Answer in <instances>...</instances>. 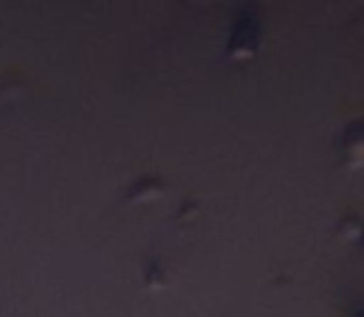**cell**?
I'll use <instances>...</instances> for the list:
<instances>
[{"label":"cell","instance_id":"6da1fadb","mask_svg":"<svg viewBox=\"0 0 364 317\" xmlns=\"http://www.w3.org/2000/svg\"><path fill=\"white\" fill-rule=\"evenodd\" d=\"M260 43H263V23L255 10H243L230 28L228 43H225V58L230 63H250L258 58Z\"/></svg>","mask_w":364,"mask_h":317},{"label":"cell","instance_id":"7a4b0ae2","mask_svg":"<svg viewBox=\"0 0 364 317\" xmlns=\"http://www.w3.org/2000/svg\"><path fill=\"white\" fill-rule=\"evenodd\" d=\"M340 154L347 168L364 166V122H355L345 129L340 141Z\"/></svg>","mask_w":364,"mask_h":317},{"label":"cell","instance_id":"3957f363","mask_svg":"<svg viewBox=\"0 0 364 317\" xmlns=\"http://www.w3.org/2000/svg\"><path fill=\"white\" fill-rule=\"evenodd\" d=\"M166 196V183L159 176H141L127 191V206H149Z\"/></svg>","mask_w":364,"mask_h":317},{"label":"cell","instance_id":"277c9868","mask_svg":"<svg viewBox=\"0 0 364 317\" xmlns=\"http://www.w3.org/2000/svg\"><path fill=\"white\" fill-rule=\"evenodd\" d=\"M362 231H364V223H360L357 218H352V216L342 218V223H340V236H342V240H357V243H360Z\"/></svg>","mask_w":364,"mask_h":317},{"label":"cell","instance_id":"5b68a950","mask_svg":"<svg viewBox=\"0 0 364 317\" xmlns=\"http://www.w3.org/2000/svg\"><path fill=\"white\" fill-rule=\"evenodd\" d=\"M144 278H146V285H149V288H161V285L166 283V280H164V278H166V273H164L161 263H149Z\"/></svg>","mask_w":364,"mask_h":317},{"label":"cell","instance_id":"8992f818","mask_svg":"<svg viewBox=\"0 0 364 317\" xmlns=\"http://www.w3.org/2000/svg\"><path fill=\"white\" fill-rule=\"evenodd\" d=\"M362 248V253H364V231H362V236H360V243H357Z\"/></svg>","mask_w":364,"mask_h":317},{"label":"cell","instance_id":"52a82bcc","mask_svg":"<svg viewBox=\"0 0 364 317\" xmlns=\"http://www.w3.org/2000/svg\"><path fill=\"white\" fill-rule=\"evenodd\" d=\"M352 317H364V308H362V310H357V313L352 315Z\"/></svg>","mask_w":364,"mask_h":317},{"label":"cell","instance_id":"ba28073f","mask_svg":"<svg viewBox=\"0 0 364 317\" xmlns=\"http://www.w3.org/2000/svg\"><path fill=\"white\" fill-rule=\"evenodd\" d=\"M196 3H216V0H196Z\"/></svg>","mask_w":364,"mask_h":317}]
</instances>
